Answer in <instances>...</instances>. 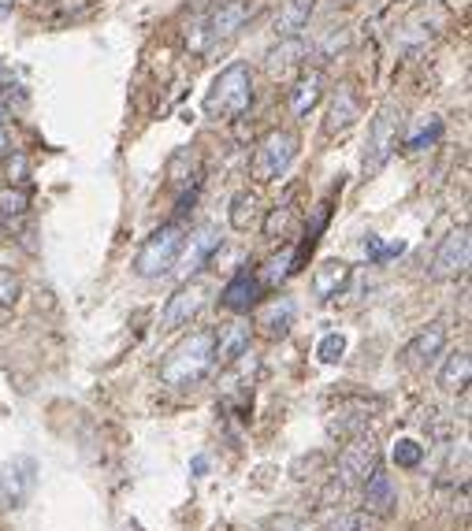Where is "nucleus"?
<instances>
[{"label":"nucleus","instance_id":"obj_27","mask_svg":"<svg viewBox=\"0 0 472 531\" xmlns=\"http://www.w3.org/2000/svg\"><path fill=\"white\" fill-rule=\"evenodd\" d=\"M290 220H294V212H290L287 205L272 208V216L264 220V238H268V242H279V238L290 231Z\"/></svg>","mask_w":472,"mask_h":531},{"label":"nucleus","instance_id":"obj_28","mask_svg":"<svg viewBox=\"0 0 472 531\" xmlns=\"http://www.w3.org/2000/svg\"><path fill=\"white\" fill-rule=\"evenodd\" d=\"M19 294H23V279H19L12 268H4V264H0V305H4V309L15 305Z\"/></svg>","mask_w":472,"mask_h":531},{"label":"nucleus","instance_id":"obj_16","mask_svg":"<svg viewBox=\"0 0 472 531\" xmlns=\"http://www.w3.org/2000/svg\"><path fill=\"white\" fill-rule=\"evenodd\" d=\"M253 327L268 338H287L290 327H294V301L290 298H272L264 301L261 309H257V320Z\"/></svg>","mask_w":472,"mask_h":531},{"label":"nucleus","instance_id":"obj_13","mask_svg":"<svg viewBox=\"0 0 472 531\" xmlns=\"http://www.w3.org/2000/svg\"><path fill=\"white\" fill-rule=\"evenodd\" d=\"M220 246H223L220 227L205 223L201 231L190 234V238L183 242V253H179V264H175V268H183V272H194V268H201V264H205V260H209Z\"/></svg>","mask_w":472,"mask_h":531},{"label":"nucleus","instance_id":"obj_17","mask_svg":"<svg viewBox=\"0 0 472 531\" xmlns=\"http://www.w3.org/2000/svg\"><path fill=\"white\" fill-rule=\"evenodd\" d=\"M320 97H324V71H309L305 67L302 75L290 82V112L294 116H309L316 104H320Z\"/></svg>","mask_w":472,"mask_h":531},{"label":"nucleus","instance_id":"obj_32","mask_svg":"<svg viewBox=\"0 0 472 531\" xmlns=\"http://www.w3.org/2000/svg\"><path fill=\"white\" fill-rule=\"evenodd\" d=\"M342 45H346V34H342V30H331L328 38L320 41V49H316V56H320V60H328L331 52L342 49Z\"/></svg>","mask_w":472,"mask_h":531},{"label":"nucleus","instance_id":"obj_25","mask_svg":"<svg viewBox=\"0 0 472 531\" xmlns=\"http://www.w3.org/2000/svg\"><path fill=\"white\" fill-rule=\"evenodd\" d=\"M27 208H30V190H23V186H4L0 190V227L19 223L27 216Z\"/></svg>","mask_w":472,"mask_h":531},{"label":"nucleus","instance_id":"obj_8","mask_svg":"<svg viewBox=\"0 0 472 531\" xmlns=\"http://www.w3.org/2000/svg\"><path fill=\"white\" fill-rule=\"evenodd\" d=\"M305 60H309V38L294 34V38H279L276 49L264 56V67L276 82H294L305 71Z\"/></svg>","mask_w":472,"mask_h":531},{"label":"nucleus","instance_id":"obj_9","mask_svg":"<svg viewBox=\"0 0 472 531\" xmlns=\"http://www.w3.org/2000/svg\"><path fill=\"white\" fill-rule=\"evenodd\" d=\"M205 19V30H209V45H223V41H231L242 30V26L250 23V4L246 0H220L212 12L201 15Z\"/></svg>","mask_w":472,"mask_h":531},{"label":"nucleus","instance_id":"obj_23","mask_svg":"<svg viewBox=\"0 0 472 531\" xmlns=\"http://www.w3.org/2000/svg\"><path fill=\"white\" fill-rule=\"evenodd\" d=\"M316 0H287L283 12L276 15V34L279 38H294V34H305L309 26V15H313Z\"/></svg>","mask_w":472,"mask_h":531},{"label":"nucleus","instance_id":"obj_31","mask_svg":"<svg viewBox=\"0 0 472 531\" xmlns=\"http://www.w3.org/2000/svg\"><path fill=\"white\" fill-rule=\"evenodd\" d=\"M261 531H313V524L302 517H290V513H279V517L261 520Z\"/></svg>","mask_w":472,"mask_h":531},{"label":"nucleus","instance_id":"obj_35","mask_svg":"<svg viewBox=\"0 0 472 531\" xmlns=\"http://www.w3.org/2000/svg\"><path fill=\"white\" fill-rule=\"evenodd\" d=\"M12 4H15V0H0V15H8V12H12Z\"/></svg>","mask_w":472,"mask_h":531},{"label":"nucleus","instance_id":"obj_3","mask_svg":"<svg viewBox=\"0 0 472 531\" xmlns=\"http://www.w3.org/2000/svg\"><path fill=\"white\" fill-rule=\"evenodd\" d=\"M183 242H186L183 223H164V227H157L142 242V249H138L134 272L142 275V279H164V275H171L175 264H179V253H183Z\"/></svg>","mask_w":472,"mask_h":531},{"label":"nucleus","instance_id":"obj_11","mask_svg":"<svg viewBox=\"0 0 472 531\" xmlns=\"http://www.w3.org/2000/svg\"><path fill=\"white\" fill-rule=\"evenodd\" d=\"M446 346V324L443 320H435V324H428L420 335L409 338V346L402 350V357H406L409 368H428V364L443 353Z\"/></svg>","mask_w":472,"mask_h":531},{"label":"nucleus","instance_id":"obj_36","mask_svg":"<svg viewBox=\"0 0 472 531\" xmlns=\"http://www.w3.org/2000/svg\"><path fill=\"white\" fill-rule=\"evenodd\" d=\"M331 4H354V0H331Z\"/></svg>","mask_w":472,"mask_h":531},{"label":"nucleus","instance_id":"obj_5","mask_svg":"<svg viewBox=\"0 0 472 531\" xmlns=\"http://www.w3.org/2000/svg\"><path fill=\"white\" fill-rule=\"evenodd\" d=\"M294 153H298V138L290 134V130H268L261 142L253 145V156H250V175L253 182H276L287 175V168L294 164Z\"/></svg>","mask_w":472,"mask_h":531},{"label":"nucleus","instance_id":"obj_19","mask_svg":"<svg viewBox=\"0 0 472 531\" xmlns=\"http://www.w3.org/2000/svg\"><path fill=\"white\" fill-rule=\"evenodd\" d=\"M346 283H350V264L346 260H324V264H316L313 272V294L320 301H335L346 290Z\"/></svg>","mask_w":472,"mask_h":531},{"label":"nucleus","instance_id":"obj_15","mask_svg":"<svg viewBox=\"0 0 472 531\" xmlns=\"http://www.w3.org/2000/svg\"><path fill=\"white\" fill-rule=\"evenodd\" d=\"M34 472H38V465L30 457H15L12 465L0 472V494L8 506H19L27 498L30 487H34Z\"/></svg>","mask_w":472,"mask_h":531},{"label":"nucleus","instance_id":"obj_12","mask_svg":"<svg viewBox=\"0 0 472 531\" xmlns=\"http://www.w3.org/2000/svg\"><path fill=\"white\" fill-rule=\"evenodd\" d=\"M357 119H361V101H357V93L350 90V86H339L328 104V116H324V134H328V138L346 134Z\"/></svg>","mask_w":472,"mask_h":531},{"label":"nucleus","instance_id":"obj_22","mask_svg":"<svg viewBox=\"0 0 472 531\" xmlns=\"http://www.w3.org/2000/svg\"><path fill=\"white\" fill-rule=\"evenodd\" d=\"M469 379H472V361L469 353L458 350L450 353L443 364V372H439V387L446 390V394H465L469 390Z\"/></svg>","mask_w":472,"mask_h":531},{"label":"nucleus","instance_id":"obj_7","mask_svg":"<svg viewBox=\"0 0 472 531\" xmlns=\"http://www.w3.org/2000/svg\"><path fill=\"white\" fill-rule=\"evenodd\" d=\"M469 257H472L469 227H458V231H450L443 242H439V249H435L432 279H439V283H446V279H461V275L469 272Z\"/></svg>","mask_w":472,"mask_h":531},{"label":"nucleus","instance_id":"obj_33","mask_svg":"<svg viewBox=\"0 0 472 531\" xmlns=\"http://www.w3.org/2000/svg\"><path fill=\"white\" fill-rule=\"evenodd\" d=\"M435 138H439V119H435V123H432V130L424 127V130H420V134H417V138H409V149H420V145H424V142H435Z\"/></svg>","mask_w":472,"mask_h":531},{"label":"nucleus","instance_id":"obj_18","mask_svg":"<svg viewBox=\"0 0 472 531\" xmlns=\"http://www.w3.org/2000/svg\"><path fill=\"white\" fill-rule=\"evenodd\" d=\"M394 509H398V491H394L391 476L380 468V472L365 483V513L376 520H387V517H394Z\"/></svg>","mask_w":472,"mask_h":531},{"label":"nucleus","instance_id":"obj_4","mask_svg":"<svg viewBox=\"0 0 472 531\" xmlns=\"http://www.w3.org/2000/svg\"><path fill=\"white\" fill-rule=\"evenodd\" d=\"M398 134H402V116L394 101L380 104V112L368 123V138H365V156H361V171L365 175H380L391 164L394 149H398Z\"/></svg>","mask_w":472,"mask_h":531},{"label":"nucleus","instance_id":"obj_1","mask_svg":"<svg viewBox=\"0 0 472 531\" xmlns=\"http://www.w3.org/2000/svg\"><path fill=\"white\" fill-rule=\"evenodd\" d=\"M212 364H216V331H194L160 364V379H164V387L175 390L197 387L212 372Z\"/></svg>","mask_w":472,"mask_h":531},{"label":"nucleus","instance_id":"obj_24","mask_svg":"<svg viewBox=\"0 0 472 531\" xmlns=\"http://www.w3.org/2000/svg\"><path fill=\"white\" fill-rule=\"evenodd\" d=\"M368 420H372V416H368L365 405H354V409H339V413L328 420V431L335 435V439L350 442V439H357V435H365Z\"/></svg>","mask_w":472,"mask_h":531},{"label":"nucleus","instance_id":"obj_30","mask_svg":"<svg viewBox=\"0 0 472 531\" xmlns=\"http://www.w3.org/2000/svg\"><path fill=\"white\" fill-rule=\"evenodd\" d=\"M342 353H346V338L339 335V331H331V335H324V342L316 346V357L324 364H339Z\"/></svg>","mask_w":472,"mask_h":531},{"label":"nucleus","instance_id":"obj_6","mask_svg":"<svg viewBox=\"0 0 472 531\" xmlns=\"http://www.w3.org/2000/svg\"><path fill=\"white\" fill-rule=\"evenodd\" d=\"M380 446L376 439H368V435H357V439L346 442V450L339 454V476L342 483H368L376 472H380Z\"/></svg>","mask_w":472,"mask_h":531},{"label":"nucleus","instance_id":"obj_29","mask_svg":"<svg viewBox=\"0 0 472 531\" xmlns=\"http://www.w3.org/2000/svg\"><path fill=\"white\" fill-rule=\"evenodd\" d=\"M420 461H424V446L413 439H402L398 446H394V465L398 468H417Z\"/></svg>","mask_w":472,"mask_h":531},{"label":"nucleus","instance_id":"obj_34","mask_svg":"<svg viewBox=\"0 0 472 531\" xmlns=\"http://www.w3.org/2000/svg\"><path fill=\"white\" fill-rule=\"evenodd\" d=\"M12 153V134H8V127H0V156Z\"/></svg>","mask_w":472,"mask_h":531},{"label":"nucleus","instance_id":"obj_14","mask_svg":"<svg viewBox=\"0 0 472 531\" xmlns=\"http://www.w3.org/2000/svg\"><path fill=\"white\" fill-rule=\"evenodd\" d=\"M261 294H264V283L257 279V275L238 272L231 283L223 286L220 305L223 309H231V312H250L253 305H261Z\"/></svg>","mask_w":472,"mask_h":531},{"label":"nucleus","instance_id":"obj_21","mask_svg":"<svg viewBox=\"0 0 472 531\" xmlns=\"http://www.w3.org/2000/svg\"><path fill=\"white\" fill-rule=\"evenodd\" d=\"M227 220H231L235 231H253V227L261 223V197L253 194V190H238V194L231 197Z\"/></svg>","mask_w":472,"mask_h":531},{"label":"nucleus","instance_id":"obj_20","mask_svg":"<svg viewBox=\"0 0 472 531\" xmlns=\"http://www.w3.org/2000/svg\"><path fill=\"white\" fill-rule=\"evenodd\" d=\"M250 338H253V327L246 320H235L231 327H223L220 335H216V361L220 364L242 361L250 353Z\"/></svg>","mask_w":472,"mask_h":531},{"label":"nucleus","instance_id":"obj_10","mask_svg":"<svg viewBox=\"0 0 472 531\" xmlns=\"http://www.w3.org/2000/svg\"><path fill=\"white\" fill-rule=\"evenodd\" d=\"M205 301H209V286L201 283V279H186V283L168 298V305H164V327L194 324L197 312L205 309Z\"/></svg>","mask_w":472,"mask_h":531},{"label":"nucleus","instance_id":"obj_2","mask_svg":"<svg viewBox=\"0 0 472 531\" xmlns=\"http://www.w3.org/2000/svg\"><path fill=\"white\" fill-rule=\"evenodd\" d=\"M253 104V71L246 64H227L212 78L205 93V112L212 119H238L246 116Z\"/></svg>","mask_w":472,"mask_h":531},{"label":"nucleus","instance_id":"obj_26","mask_svg":"<svg viewBox=\"0 0 472 531\" xmlns=\"http://www.w3.org/2000/svg\"><path fill=\"white\" fill-rule=\"evenodd\" d=\"M328 531H376V517H368V513H335L328 520Z\"/></svg>","mask_w":472,"mask_h":531}]
</instances>
